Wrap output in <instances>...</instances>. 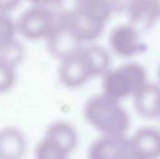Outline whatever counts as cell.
Masks as SVG:
<instances>
[{
	"mask_svg": "<svg viewBox=\"0 0 160 159\" xmlns=\"http://www.w3.org/2000/svg\"><path fill=\"white\" fill-rule=\"evenodd\" d=\"M21 1L22 0H0V13L8 14L20 5Z\"/></svg>",
	"mask_w": 160,
	"mask_h": 159,
	"instance_id": "obj_13",
	"label": "cell"
},
{
	"mask_svg": "<svg viewBox=\"0 0 160 159\" xmlns=\"http://www.w3.org/2000/svg\"><path fill=\"white\" fill-rule=\"evenodd\" d=\"M43 138H46L59 146L68 154L72 150L75 142V135L72 127L64 120L52 122L45 130Z\"/></svg>",
	"mask_w": 160,
	"mask_h": 159,
	"instance_id": "obj_5",
	"label": "cell"
},
{
	"mask_svg": "<svg viewBox=\"0 0 160 159\" xmlns=\"http://www.w3.org/2000/svg\"><path fill=\"white\" fill-rule=\"evenodd\" d=\"M56 22L50 7L35 6L24 9L16 21L17 31L31 40L45 39Z\"/></svg>",
	"mask_w": 160,
	"mask_h": 159,
	"instance_id": "obj_1",
	"label": "cell"
},
{
	"mask_svg": "<svg viewBox=\"0 0 160 159\" xmlns=\"http://www.w3.org/2000/svg\"><path fill=\"white\" fill-rule=\"evenodd\" d=\"M113 11L110 0H82L80 9L77 13L96 22L104 24Z\"/></svg>",
	"mask_w": 160,
	"mask_h": 159,
	"instance_id": "obj_6",
	"label": "cell"
},
{
	"mask_svg": "<svg viewBox=\"0 0 160 159\" xmlns=\"http://www.w3.org/2000/svg\"><path fill=\"white\" fill-rule=\"evenodd\" d=\"M16 22L9 14L0 13V49L16 38Z\"/></svg>",
	"mask_w": 160,
	"mask_h": 159,
	"instance_id": "obj_11",
	"label": "cell"
},
{
	"mask_svg": "<svg viewBox=\"0 0 160 159\" xmlns=\"http://www.w3.org/2000/svg\"><path fill=\"white\" fill-rule=\"evenodd\" d=\"M84 57L78 51L60 60L58 67V78L66 86H74L82 80L84 72Z\"/></svg>",
	"mask_w": 160,
	"mask_h": 159,
	"instance_id": "obj_4",
	"label": "cell"
},
{
	"mask_svg": "<svg viewBox=\"0 0 160 159\" xmlns=\"http://www.w3.org/2000/svg\"><path fill=\"white\" fill-rule=\"evenodd\" d=\"M114 11H123L126 10L128 5L131 0H110Z\"/></svg>",
	"mask_w": 160,
	"mask_h": 159,
	"instance_id": "obj_14",
	"label": "cell"
},
{
	"mask_svg": "<svg viewBox=\"0 0 160 159\" xmlns=\"http://www.w3.org/2000/svg\"><path fill=\"white\" fill-rule=\"evenodd\" d=\"M26 150L23 133L15 127L0 129V159H21Z\"/></svg>",
	"mask_w": 160,
	"mask_h": 159,
	"instance_id": "obj_3",
	"label": "cell"
},
{
	"mask_svg": "<svg viewBox=\"0 0 160 159\" xmlns=\"http://www.w3.org/2000/svg\"><path fill=\"white\" fill-rule=\"evenodd\" d=\"M45 41L50 53L59 60L76 52L80 42L70 26L66 22L57 19Z\"/></svg>",
	"mask_w": 160,
	"mask_h": 159,
	"instance_id": "obj_2",
	"label": "cell"
},
{
	"mask_svg": "<svg viewBox=\"0 0 160 159\" xmlns=\"http://www.w3.org/2000/svg\"><path fill=\"white\" fill-rule=\"evenodd\" d=\"M67 156L61 146L46 138H42L35 149V159H67Z\"/></svg>",
	"mask_w": 160,
	"mask_h": 159,
	"instance_id": "obj_8",
	"label": "cell"
},
{
	"mask_svg": "<svg viewBox=\"0 0 160 159\" xmlns=\"http://www.w3.org/2000/svg\"><path fill=\"white\" fill-rule=\"evenodd\" d=\"M125 11L139 24H149L158 18L153 0H131Z\"/></svg>",
	"mask_w": 160,
	"mask_h": 159,
	"instance_id": "obj_7",
	"label": "cell"
},
{
	"mask_svg": "<svg viewBox=\"0 0 160 159\" xmlns=\"http://www.w3.org/2000/svg\"><path fill=\"white\" fill-rule=\"evenodd\" d=\"M153 1L155 4V7H156L158 16V18H160V0H153Z\"/></svg>",
	"mask_w": 160,
	"mask_h": 159,
	"instance_id": "obj_16",
	"label": "cell"
},
{
	"mask_svg": "<svg viewBox=\"0 0 160 159\" xmlns=\"http://www.w3.org/2000/svg\"><path fill=\"white\" fill-rule=\"evenodd\" d=\"M31 3V5L35 6H45V7H50L53 0H27Z\"/></svg>",
	"mask_w": 160,
	"mask_h": 159,
	"instance_id": "obj_15",
	"label": "cell"
},
{
	"mask_svg": "<svg viewBox=\"0 0 160 159\" xmlns=\"http://www.w3.org/2000/svg\"><path fill=\"white\" fill-rule=\"evenodd\" d=\"M16 82V67L0 60V94L12 89Z\"/></svg>",
	"mask_w": 160,
	"mask_h": 159,
	"instance_id": "obj_12",
	"label": "cell"
},
{
	"mask_svg": "<svg viewBox=\"0 0 160 159\" xmlns=\"http://www.w3.org/2000/svg\"><path fill=\"white\" fill-rule=\"evenodd\" d=\"M82 0H53L52 12L57 20H68L72 18L80 9Z\"/></svg>",
	"mask_w": 160,
	"mask_h": 159,
	"instance_id": "obj_10",
	"label": "cell"
},
{
	"mask_svg": "<svg viewBox=\"0 0 160 159\" xmlns=\"http://www.w3.org/2000/svg\"><path fill=\"white\" fill-rule=\"evenodd\" d=\"M24 49L22 44L17 39H13L0 49V60L17 67L23 59Z\"/></svg>",
	"mask_w": 160,
	"mask_h": 159,
	"instance_id": "obj_9",
	"label": "cell"
}]
</instances>
